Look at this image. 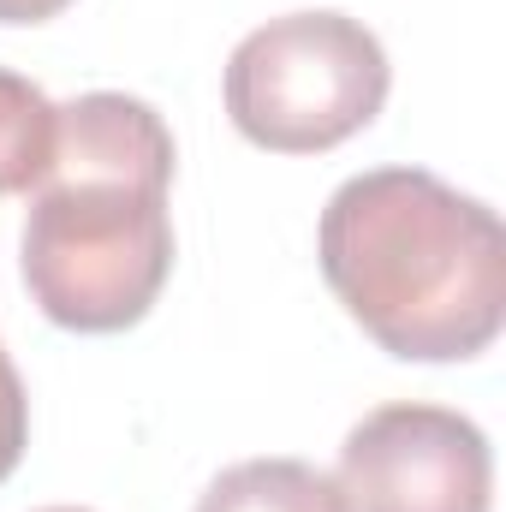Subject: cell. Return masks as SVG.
Wrapping results in <instances>:
<instances>
[{
  "instance_id": "cell-1",
  "label": "cell",
  "mask_w": 506,
  "mask_h": 512,
  "mask_svg": "<svg viewBox=\"0 0 506 512\" xmlns=\"http://www.w3.org/2000/svg\"><path fill=\"white\" fill-rule=\"evenodd\" d=\"M173 131L126 90L60 108L48 179L30 191L18 268L30 304L72 334H120L173 274Z\"/></svg>"
},
{
  "instance_id": "cell-2",
  "label": "cell",
  "mask_w": 506,
  "mask_h": 512,
  "mask_svg": "<svg viewBox=\"0 0 506 512\" xmlns=\"http://www.w3.org/2000/svg\"><path fill=\"white\" fill-rule=\"evenodd\" d=\"M328 292L405 364H465L506 322L501 215L423 167L346 179L316 227Z\"/></svg>"
},
{
  "instance_id": "cell-3",
  "label": "cell",
  "mask_w": 506,
  "mask_h": 512,
  "mask_svg": "<svg viewBox=\"0 0 506 512\" xmlns=\"http://www.w3.org/2000/svg\"><path fill=\"white\" fill-rule=\"evenodd\" d=\"M387 48L346 12H286L256 24L227 60V114L256 149L322 155L387 102Z\"/></svg>"
},
{
  "instance_id": "cell-4",
  "label": "cell",
  "mask_w": 506,
  "mask_h": 512,
  "mask_svg": "<svg viewBox=\"0 0 506 512\" xmlns=\"http://www.w3.org/2000/svg\"><path fill=\"white\" fill-rule=\"evenodd\" d=\"M340 512H489V435L447 405H376L340 447Z\"/></svg>"
},
{
  "instance_id": "cell-5",
  "label": "cell",
  "mask_w": 506,
  "mask_h": 512,
  "mask_svg": "<svg viewBox=\"0 0 506 512\" xmlns=\"http://www.w3.org/2000/svg\"><path fill=\"white\" fill-rule=\"evenodd\" d=\"M197 512H340V489L304 459H245L203 489Z\"/></svg>"
},
{
  "instance_id": "cell-6",
  "label": "cell",
  "mask_w": 506,
  "mask_h": 512,
  "mask_svg": "<svg viewBox=\"0 0 506 512\" xmlns=\"http://www.w3.org/2000/svg\"><path fill=\"white\" fill-rule=\"evenodd\" d=\"M60 108L24 72L0 66V197H30L48 179Z\"/></svg>"
},
{
  "instance_id": "cell-7",
  "label": "cell",
  "mask_w": 506,
  "mask_h": 512,
  "mask_svg": "<svg viewBox=\"0 0 506 512\" xmlns=\"http://www.w3.org/2000/svg\"><path fill=\"white\" fill-rule=\"evenodd\" d=\"M24 447H30V399H24V382H18V364L0 346V483L18 471Z\"/></svg>"
},
{
  "instance_id": "cell-8",
  "label": "cell",
  "mask_w": 506,
  "mask_h": 512,
  "mask_svg": "<svg viewBox=\"0 0 506 512\" xmlns=\"http://www.w3.org/2000/svg\"><path fill=\"white\" fill-rule=\"evenodd\" d=\"M72 0H0V24H48Z\"/></svg>"
},
{
  "instance_id": "cell-9",
  "label": "cell",
  "mask_w": 506,
  "mask_h": 512,
  "mask_svg": "<svg viewBox=\"0 0 506 512\" xmlns=\"http://www.w3.org/2000/svg\"><path fill=\"white\" fill-rule=\"evenodd\" d=\"M42 512H84V507H42Z\"/></svg>"
}]
</instances>
